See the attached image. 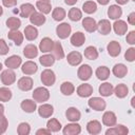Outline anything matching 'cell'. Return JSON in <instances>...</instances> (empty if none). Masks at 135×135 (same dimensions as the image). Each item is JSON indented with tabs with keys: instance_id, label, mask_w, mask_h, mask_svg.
<instances>
[{
	"instance_id": "cell-6",
	"label": "cell",
	"mask_w": 135,
	"mask_h": 135,
	"mask_svg": "<svg viewBox=\"0 0 135 135\" xmlns=\"http://www.w3.org/2000/svg\"><path fill=\"white\" fill-rule=\"evenodd\" d=\"M93 74V71H92V68L89 65V64H82L80 65V68L78 69V72H77V75H78V78L80 80H89L91 78Z\"/></svg>"
},
{
	"instance_id": "cell-58",
	"label": "cell",
	"mask_w": 135,
	"mask_h": 135,
	"mask_svg": "<svg viewBox=\"0 0 135 135\" xmlns=\"http://www.w3.org/2000/svg\"><path fill=\"white\" fill-rule=\"evenodd\" d=\"M134 100H135V97H133V98L131 99V104H132L133 108H134Z\"/></svg>"
},
{
	"instance_id": "cell-27",
	"label": "cell",
	"mask_w": 135,
	"mask_h": 135,
	"mask_svg": "<svg viewBox=\"0 0 135 135\" xmlns=\"http://www.w3.org/2000/svg\"><path fill=\"white\" fill-rule=\"evenodd\" d=\"M51 52H52V55L54 56V58L57 59V60H60V59H62V58L64 57V52H63L62 45H61V43L58 42V41L54 42Z\"/></svg>"
},
{
	"instance_id": "cell-43",
	"label": "cell",
	"mask_w": 135,
	"mask_h": 135,
	"mask_svg": "<svg viewBox=\"0 0 135 135\" xmlns=\"http://www.w3.org/2000/svg\"><path fill=\"white\" fill-rule=\"evenodd\" d=\"M69 18L72 20V21H79L81 18H82V13L79 8L77 7H72L70 11H69Z\"/></svg>"
},
{
	"instance_id": "cell-4",
	"label": "cell",
	"mask_w": 135,
	"mask_h": 135,
	"mask_svg": "<svg viewBox=\"0 0 135 135\" xmlns=\"http://www.w3.org/2000/svg\"><path fill=\"white\" fill-rule=\"evenodd\" d=\"M1 81L4 85H11L16 81V74L12 69L4 70L1 73Z\"/></svg>"
},
{
	"instance_id": "cell-60",
	"label": "cell",
	"mask_w": 135,
	"mask_h": 135,
	"mask_svg": "<svg viewBox=\"0 0 135 135\" xmlns=\"http://www.w3.org/2000/svg\"><path fill=\"white\" fill-rule=\"evenodd\" d=\"M4 132H5V131H4V130H3V129H2L1 127H0V135H1V134H3Z\"/></svg>"
},
{
	"instance_id": "cell-20",
	"label": "cell",
	"mask_w": 135,
	"mask_h": 135,
	"mask_svg": "<svg viewBox=\"0 0 135 135\" xmlns=\"http://www.w3.org/2000/svg\"><path fill=\"white\" fill-rule=\"evenodd\" d=\"M113 30H114V32H115L117 35H119V36L126 34L127 31H128L127 22L123 21V20H119V19H117V20L114 22V24H113Z\"/></svg>"
},
{
	"instance_id": "cell-29",
	"label": "cell",
	"mask_w": 135,
	"mask_h": 135,
	"mask_svg": "<svg viewBox=\"0 0 135 135\" xmlns=\"http://www.w3.org/2000/svg\"><path fill=\"white\" fill-rule=\"evenodd\" d=\"M112 72L117 78H123L128 73V68L123 63H117L113 66Z\"/></svg>"
},
{
	"instance_id": "cell-39",
	"label": "cell",
	"mask_w": 135,
	"mask_h": 135,
	"mask_svg": "<svg viewBox=\"0 0 135 135\" xmlns=\"http://www.w3.org/2000/svg\"><path fill=\"white\" fill-rule=\"evenodd\" d=\"M46 129H49L51 132H59L61 130V123L56 118H51L46 122Z\"/></svg>"
},
{
	"instance_id": "cell-23",
	"label": "cell",
	"mask_w": 135,
	"mask_h": 135,
	"mask_svg": "<svg viewBox=\"0 0 135 135\" xmlns=\"http://www.w3.org/2000/svg\"><path fill=\"white\" fill-rule=\"evenodd\" d=\"M84 41H85V36L81 32H76L71 36V43L76 47L81 46L84 43Z\"/></svg>"
},
{
	"instance_id": "cell-40",
	"label": "cell",
	"mask_w": 135,
	"mask_h": 135,
	"mask_svg": "<svg viewBox=\"0 0 135 135\" xmlns=\"http://www.w3.org/2000/svg\"><path fill=\"white\" fill-rule=\"evenodd\" d=\"M65 15H66V13H65L64 8L59 7V6L58 7H55L53 9V12H52V17L56 21H62L65 18Z\"/></svg>"
},
{
	"instance_id": "cell-46",
	"label": "cell",
	"mask_w": 135,
	"mask_h": 135,
	"mask_svg": "<svg viewBox=\"0 0 135 135\" xmlns=\"http://www.w3.org/2000/svg\"><path fill=\"white\" fill-rule=\"evenodd\" d=\"M17 133L19 135H28L31 133V126L27 122L19 123V126L17 128Z\"/></svg>"
},
{
	"instance_id": "cell-37",
	"label": "cell",
	"mask_w": 135,
	"mask_h": 135,
	"mask_svg": "<svg viewBox=\"0 0 135 135\" xmlns=\"http://www.w3.org/2000/svg\"><path fill=\"white\" fill-rule=\"evenodd\" d=\"M114 93L116 95V97L118 98H124L128 94H129V89L126 84L123 83H120V84H117L116 88L114 89Z\"/></svg>"
},
{
	"instance_id": "cell-32",
	"label": "cell",
	"mask_w": 135,
	"mask_h": 135,
	"mask_svg": "<svg viewBox=\"0 0 135 135\" xmlns=\"http://www.w3.org/2000/svg\"><path fill=\"white\" fill-rule=\"evenodd\" d=\"M21 109L26 112V113H33L34 111H36V101L35 100H32V99H24L21 104H20Z\"/></svg>"
},
{
	"instance_id": "cell-24",
	"label": "cell",
	"mask_w": 135,
	"mask_h": 135,
	"mask_svg": "<svg viewBox=\"0 0 135 135\" xmlns=\"http://www.w3.org/2000/svg\"><path fill=\"white\" fill-rule=\"evenodd\" d=\"M66 60H68V62H69L71 65L76 66V65H78V64L82 61V55H81L79 52H76V51H75V52H71V53L68 54Z\"/></svg>"
},
{
	"instance_id": "cell-14",
	"label": "cell",
	"mask_w": 135,
	"mask_h": 135,
	"mask_svg": "<svg viewBox=\"0 0 135 135\" xmlns=\"http://www.w3.org/2000/svg\"><path fill=\"white\" fill-rule=\"evenodd\" d=\"M45 16H44V14H42V13H40V12H34L31 16H30V21H31V23L33 24V25H37V26H40V25H42V24H44V22H45Z\"/></svg>"
},
{
	"instance_id": "cell-45",
	"label": "cell",
	"mask_w": 135,
	"mask_h": 135,
	"mask_svg": "<svg viewBox=\"0 0 135 135\" xmlns=\"http://www.w3.org/2000/svg\"><path fill=\"white\" fill-rule=\"evenodd\" d=\"M11 98H12V91L6 86L0 88V101L6 102L9 101Z\"/></svg>"
},
{
	"instance_id": "cell-16",
	"label": "cell",
	"mask_w": 135,
	"mask_h": 135,
	"mask_svg": "<svg viewBox=\"0 0 135 135\" xmlns=\"http://www.w3.org/2000/svg\"><path fill=\"white\" fill-rule=\"evenodd\" d=\"M82 26L86 32L93 33V32H95L97 30V22L92 17H85L82 20Z\"/></svg>"
},
{
	"instance_id": "cell-22",
	"label": "cell",
	"mask_w": 135,
	"mask_h": 135,
	"mask_svg": "<svg viewBox=\"0 0 135 135\" xmlns=\"http://www.w3.org/2000/svg\"><path fill=\"white\" fill-rule=\"evenodd\" d=\"M101 123L98 120H91L86 123V131L92 135L99 134L101 132Z\"/></svg>"
},
{
	"instance_id": "cell-17",
	"label": "cell",
	"mask_w": 135,
	"mask_h": 135,
	"mask_svg": "<svg viewBox=\"0 0 135 135\" xmlns=\"http://www.w3.org/2000/svg\"><path fill=\"white\" fill-rule=\"evenodd\" d=\"M97 30L101 35H108L111 33L112 24L108 19H102L97 23Z\"/></svg>"
},
{
	"instance_id": "cell-49",
	"label": "cell",
	"mask_w": 135,
	"mask_h": 135,
	"mask_svg": "<svg viewBox=\"0 0 135 135\" xmlns=\"http://www.w3.org/2000/svg\"><path fill=\"white\" fill-rule=\"evenodd\" d=\"M127 42L129 44H135V31H131L127 35Z\"/></svg>"
},
{
	"instance_id": "cell-12",
	"label": "cell",
	"mask_w": 135,
	"mask_h": 135,
	"mask_svg": "<svg viewBox=\"0 0 135 135\" xmlns=\"http://www.w3.org/2000/svg\"><path fill=\"white\" fill-rule=\"evenodd\" d=\"M53 113H54V108L52 104L43 103L38 108V114L42 118H49L53 115Z\"/></svg>"
},
{
	"instance_id": "cell-47",
	"label": "cell",
	"mask_w": 135,
	"mask_h": 135,
	"mask_svg": "<svg viewBox=\"0 0 135 135\" xmlns=\"http://www.w3.org/2000/svg\"><path fill=\"white\" fill-rule=\"evenodd\" d=\"M124 58H126V60H128L130 62H133L135 60V49L134 47L128 49L127 52L124 53Z\"/></svg>"
},
{
	"instance_id": "cell-63",
	"label": "cell",
	"mask_w": 135,
	"mask_h": 135,
	"mask_svg": "<svg viewBox=\"0 0 135 135\" xmlns=\"http://www.w3.org/2000/svg\"><path fill=\"white\" fill-rule=\"evenodd\" d=\"M132 1H135V0H132Z\"/></svg>"
},
{
	"instance_id": "cell-15",
	"label": "cell",
	"mask_w": 135,
	"mask_h": 135,
	"mask_svg": "<svg viewBox=\"0 0 135 135\" xmlns=\"http://www.w3.org/2000/svg\"><path fill=\"white\" fill-rule=\"evenodd\" d=\"M121 15H122V9L117 4H112L108 8V16L110 17V19L117 20V19H119L121 17Z\"/></svg>"
},
{
	"instance_id": "cell-36",
	"label": "cell",
	"mask_w": 135,
	"mask_h": 135,
	"mask_svg": "<svg viewBox=\"0 0 135 135\" xmlns=\"http://www.w3.org/2000/svg\"><path fill=\"white\" fill-rule=\"evenodd\" d=\"M36 7L42 14H49V13H51V9H52V5H51L50 1H41V0H38L36 2Z\"/></svg>"
},
{
	"instance_id": "cell-33",
	"label": "cell",
	"mask_w": 135,
	"mask_h": 135,
	"mask_svg": "<svg viewBox=\"0 0 135 135\" xmlns=\"http://www.w3.org/2000/svg\"><path fill=\"white\" fill-rule=\"evenodd\" d=\"M34 12H35V7L31 3H23L20 6V16L23 18L30 17Z\"/></svg>"
},
{
	"instance_id": "cell-8",
	"label": "cell",
	"mask_w": 135,
	"mask_h": 135,
	"mask_svg": "<svg viewBox=\"0 0 135 135\" xmlns=\"http://www.w3.org/2000/svg\"><path fill=\"white\" fill-rule=\"evenodd\" d=\"M21 62H22V59H21V57H20V56L12 55V56H9L8 58H6V59H5L4 64H5V66H6V68L12 69V70H15V69H17V68H19V66H20Z\"/></svg>"
},
{
	"instance_id": "cell-56",
	"label": "cell",
	"mask_w": 135,
	"mask_h": 135,
	"mask_svg": "<svg viewBox=\"0 0 135 135\" xmlns=\"http://www.w3.org/2000/svg\"><path fill=\"white\" fill-rule=\"evenodd\" d=\"M97 2L99 4H101V5H105V4H108L110 2V0H97Z\"/></svg>"
},
{
	"instance_id": "cell-31",
	"label": "cell",
	"mask_w": 135,
	"mask_h": 135,
	"mask_svg": "<svg viewBox=\"0 0 135 135\" xmlns=\"http://www.w3.org/2000/svg\"><path fill=\"white\" fill-rule=\"evenodd\" d=\"M23 35L25 36V38L27 40L33 41L38 37V30L34 25H27L24 28V34Z\"/></svg>"
},
{
	"instance_id": "cell-26",
	"label": "cell",
	"mask_w": 135,
	"mask_h": 135,
	"mask_svg": "<svg viewBox=\"0 0 135 135\" xmlns=\"http://www.w3.org/2000/svg\"><path fill=\"white\" fill-rule=\"evenodd\" d=\"M53 44H54V41L49 38V37H44L41 39L40 43H39V50L42 52V53H49L52 51V47H53Z\"/></svg>"
},
{
	"instance_id": "cell-41",
	"label": "cell",
	"mask_w": 135,
	"mask_h": 135,
	"mask_svg": "<svg viewBox=\"0 0 135 135\" xmlns=\"http://www.w3.org/2000/svg\"><path fill=\"white\" fill-rule=\"evenodd\" d=\"M6 26H7L11 31L18 30V28L21 26V21H20V19L17 18V17H9V18L6 20Z\"/></svg>"
},
{
	"instance_id": "cell-52",
	"label": "cell",
	"mask_w": 135,
	"mask_h": 135,
	"mask_svg": "<svg viewBox=\"0 0 135 135\" xmlns=\"http://www.w3.org/2000/svg\"><path fill=\"white\" fill-rule=\"evenodd\" d=\"M128 22L131 25H135V13H131L128 16Z\"/></svg>"
},
{
	"instance_id": "cell-55",
	"label": "cell",
	"mask_w": 135,
	"mask_h": 135,
	"mask_svg": "<svg viewBox=\"0 0 135 135\" xmlns=\"http://www.w3.org/2000/svg\"><path fill=\"white\" fill-rule=\"evenodd\" d=\"M115 1H116L118 4H120V5H123V4H127V3H128L130 0H115Z\"/></svg>"
},
{
	"instance_id": "cell-21",
	"label": "cell",
	"mask_w": 135,
	"mask_h": 135,
	"mask_svg": "<svg viewBox=\"0 0 135 135\" xmlns=\"http://www.w3.org/2000/svg\"><path fill=\"white\" fill-rule=\"evenodd\" d=\"M107 50H108V53H109L110 56H112V57H117V56L120 54L121 45L119 44V42L113 40V41H111V42L108 44Z\"/></svg>"
},
{
	"instance_id": "cell-50",
	"label": "cell",
	"mask_w": 135,
	"mask_h": 135,
	"mask_svg": "<svg viewBox=\"0 0 135 135\" xmlns=\"http://www.w3.org/2000/svg\"><path fill=\"white\" fill-rule=\"evenodd\" d=\"M7 126H8V121H7L6 117H5L4 115L0 116V127H1V128H2L4 131H6V129H7Z\"/></svg>"
},
{
	"instance_id": "cell-51",
	"label": "cell",
	"mask_w": 135,
	"mask_h": 135,
	"mask_svg": "<svg viewBox=\"0 0 135 135\" xmlns=\"http://www.w3.org/2000/svg\"><path fill=\"white\" fill-rule=\"evenodd\" d=\"M2 4L5 7H13L17 4V0H2Z\"/></svg>"
},
{
	"instance_id": "cell-62",
	"label": "cell",
	"mask_w": 135,
	"mask_h": 135,
	"mask_svg": "<svg viewBox=\"0 0 135 135\" xmlns=\"http://www.w3.org/2000/svg\"><path fill=\"white\" fill-rule=\"evenodd\" d=\"M41 1H50V0H41Z\"/></svg>"
},
{
	"instance_id": "cell-9",
	"label": "cell",
	"mask_w": 135,
	"mask_h": 135,
	"mask_svg": "<svg viewBox=\"0 0 135 135\" xmlns=\"http://www.w3.org/2000/svg\"><path fill=\"white\" fill-rule=\"evenodd\" d=\"M18 88L21 90V91H24V92H27L30 90H32L33 88V84H34V81L31 77H27V76H24V77H21L19 80H18Z\"/></svg>"
},
{
	"instance_id": "cell-61",
	"label": "cell",
	"mask_w": 135,
	"mask_h": 135,
	"mask_svg": "<svg viewBox=\"0 0 135 135\" xmlns=\"http://www.w3.org/2000/svg\"><path fill=\"white\" fill-rule=\"evenodd\" d=\"M1 70H2V63L0 62V71H1Z\"/></svg>"
},
{
	"instance_id": "cell-11",
	"label": "cell",
	"mask_w": 135,
	"mask_h": 135,
	"mask_svg": "<svg viewBox=\"0 0 135 135\" xmlns=\"http://www.w3.org/2000/svg\"><path fill=\"white\" fill-rule=\"evenodd\" d=\"M80 132H81V127L76 122L68 123L62 130V133L64 135H77Z\"/></svg>"
},
{
	"instance_id": "cell-18",
	"label": "cell",
	"mask_w": 135,
	"mask_h": 135,
	"mask_svg": "<svg viewBox=\"0 0 135 135\" xmlns=\"http://www.w3.org/2000/svg\"><path fill=\"white\" fill-rule=\"evenodd\" d=\"M37 70H38L37 64L34 61H31V60L30 61H25L21 66V71L25 75H33V74H35L37 72Z\"/></svg>"
},
{
	"instance_id": "cell-5",
	"label": "cell",
	"mask_w": 135,
	"mask_h": 135,
	"mask_svg": "<svg viewBox=\"0 0 135 135\" xmlns=\"http://www.w3.org/2000/svg\"><path fill=\"white\" fill-rule=\"evenodd\" d=\"M88 104L91 109H93L95 111H103L107 107L105 101L101 97H93V98L89 99Z\"/></svg>"
},
{
	"instance_id": "cell-10",
	"label": "cell",
	"mask_w": 135,
	"mask_h": 135,
	"mask_svg": "<svg viewBox=\"0 0 135 135\" xmlns=\"http://www.w3.org/2000/svg\"><path fill=\"white\" fill-rule=\"evenodd\" d=\"M117 122V117L114 112L112 111H107L102 115V123L107 127H113Z\"/></svg>"
},
{
	"instance_id": "cell-53",
	"label": "cell",
	"mask_w": 135,
	"mask_h": 135,
	"mask_svg": "<svg viewBox=\"0 0 135 135\" xmlns=\"http://www.w3.org/2000/svg\"><path fill=\"white\" fill-rule=\"evenodd\" d=\"M52 132L49 130V129H39L37 132H36V134L37 135H40V134H51Z\"/></svg>"
},
{
	"instance_id": "cell-7",
	"label": "cell",
	"mask_w": 135,
	"mask_h": 135,
	"mask_svg": "<svg viewBox=\"0 0 135 135\" xmlns=\"http://www.w3.org/2000/svg\"><path fill=\"white\" fill-rule=\"evenodd\" d=\"M129 133V129L127 127H124L123 124H117V126H113L110 127L107 131L105 134L107 135H126Z\"/></svg>"
},
{
	"instance_id": "cell-48",
	"label": "cell",
	"mask_w": 135,
	"mask_h": 135,
	"mask_svg": "<svg viewBox=\"0 0 135 135\" xmlns=\"http://www.w3.org/2000/svg\"><path fill=\"white\" fill-rule=\"evenodd\" d=\"M8 45L6 44L4 39H0V55H6L8 53Z\"/></svg>"
},
{
	"instance_id": "cell-1",
	"label": "cell",
	"mask_w": 135,
	"mask_h": 135,
	"mask_svg": "<svg viewBox=\"0 0 135 135\" xmlns=\"http://www.w3.org/2000/svg\"><path fill=\"white\" fill-rule=\"evenodd\" d=\"M49 98H50V92L46 88L39 86V88H36L33 92V99L36 102L43 103V102L47 101Z\"/></svg>"
},
{
	"instance_id": "cell-13",
	"label": "cell",
	"mask_w": 135,
	"mask_h": 135,
	"mask_svg": "<svg viewBox=\"0 0 135 135\" xmlns=\"http://www.w3.org/2000/svg\"><path fill=\"white\" fill-rule=\"evenodd\" d=\"M76 92H77L78 96L85 98V97H89L93 94V86L89 83H82L77 88Z\"/></svg>"
},
{
	"instance_id": "cell-54",
	"label": "cell",
	"mask_w": 135,
	"mask_h": 135,
	"mask_svg": "<svg viewBox=\"0 0 135 135\" xmlns=\"http://www.w3.org/2000/svg\"><path fill=\"white\" fill-rule=\"evenodd\" d=\"M77 1L78 0H64L65 4H68V5H74V4H76Z\"/></svg>"
},
{
	"instance_id": "cell-57",
	"label": "cell",
	"mask_w": 135,
	"mask_h": 135,
	"mask_svg": "<svg viewBox=\"0 0 135 135\" xmlns=\"http://www.w3.org/2000/svg\"><path fill=\"white\" fill-rule=\"evenodd\" d=\"M2 115H4V107H3V104L0 103V116H2Z\"/></svg>"
},
{
	"instance_id": "cell-25",
	"label": "cell",
	"mask_w": 135,
	"mask_h": 135,
	"mask_svg": "<svg viewBox=\"0 0 135 135\" xmlns=\"http://www.w3.org/2000/svg\"><path fill=\"white\" fill-rule=\"evenodd\" d=\"M7 37H8V39L13 40L16 45H21L23 42V34L18 30L9 31L7 34Z\"/></svg>"
},
{
	"instance_id": "cell-44",
	"label": "cell",
	"mask_w": 135,
	"mask_h": 135,
	"mask_svg": "<svg viewBox=\"0 0 135 135\" xmlns=\"http://www.w3.org/2000/svg\"><path fill=\"white\" fill-rule=\"evenodd\" d=\"M82 9L86 14H93L97 9V4L94 1H85L82 5Z\"/></svg>"
},
{
	"instance_id": "cell-3",
	"label": "cell",
	"mask_w": 135,
	"mask_h": 135,
	"mask_svg": "<svg viewBox=\"0 0 135 135\" xmlns=\"http://www.w3.org/2000/svg\"><path fill=\"white\" fill-rule=\"evenodd\" d=\"M72 27L68 22H62L56 27V34L60 39H65L71 35Z\"/></svg>"
},
{
	"instance_id": "cell-19",
	"label": "cell",
	"mask_w": 135,
	"mask_h": 135,
	"mask_svg": "<svg viewBox=\"0 0 135 135\" xmlns=\"http://www.w3.org/2000/svg\"><path fill=\"white\" fill-rule=\"evenodd\" d=\"M65 116L72 122H77L81 118V114H80L79 110L76 109V108H74V107H71V108H69L65 111Z\"/></svg>"
},
{
	"instance_id": "cell-2",
	"label": "cell",
	"mask_w": 135,
	"mask_h": 135,
	"mask_svg": "<svg viewBox=\"0 0 135 135\" xmlns=\"http://www.w3.org/2000/svg\"><path fill=\"white\" fill-rule=\"evenodd\" d=\"M40 79H41V82L44 85L52 86L56 81V76H55V73L52 70L45 69V70L42 71V73L40 75Z\"/></svg>"
},
{
	"instance_id": "cell-38",
	"label": "cell",
	"mask_w": 135,
	"mask_h": 135,
	"mask_svg": "<svg viewBox=\"0 0 135 135\" xmlns=\"http://www.w3.org/2000/svg\"><path fill=\"white\" fill-rule=\"evenodd\" d=\"M84 57L90 59V60H95L98 58V51L95 46L90 45L88 47H85L84 50Z\"/></svg>"
},
{
	"instance_id": "cell-35",
	"label": "cell",
	"mask_w": 135,
	"mask_h": 135,
	"mask_svg": "<svg viewBox=\"0 0 135 135\" xmlns=\"http://www.w3.org/2000/svg\"><path fill=\"white\" fill-rule=\"evenodd\" d=\"M60 91H61V93H62L63 95L70 96V95H72V94L74 93L75 86H74V84H73L72 82H70V81H64V82H62L61 85H60Z\"/></svg>"
},
{
	"instance_id": "cell-42",
	"label": "cell",
	"mask_w": 135,
	"mask_h": 135,
	"mask_svg": "<svg viewBox=\"0 0 135 135\" xmlns=\"http://www.w3.org/2000/svg\"><path fill=\"white\" fill-rule=\"evenodd\" d=\"M55 58L53 55L51 54H45V55H42L40 58H39V62L43 65V66H51L55 63Z\"/></svg>"
},
{
	"instance_id": "cell-30",
	"label": "cell",
	"mask_w": 135,
	"mask_h": 135,
	"mask_svg": "<svg viewBox=\"0 0 135 135\" xmlns=\"http://www.w3.org/2000/svg\"><path fill=\"white\" fill-rule=\"evenodd\" d=\"M114 93V88L110 82H103L99 85V94L103 97H109Z\"/></svg>"
},
{
	"instance_id": "cell-34",
	"label": "cell",
	"mask_w": 135,
	"mask_h": 135,
	"mask_svg": "<svg viewBox=\"0 0 135 135\" xmlns=\"http://www.w3.org/2000/svg\"><path fill=\"white\" fill-rule=\"evenodd\" d=\"M110 73L111 72H110L109 68H107L104 65L98 66L97 70H96V72H95V74H96V76H97V78L99 80H107L110 77Z\"/></svg>"
},
{
	"instance_id": "cell-59",
	"label": "cell",
	"mask_w": 135,
	"mask_h": 135,
	"mask_svg": "<svg viewBox=\"0 0 135 135\" xmlns=\"http://www.w3.org/2000/svg\"><path fill=\"white\" fill-rule=\"evenodd\" d=\"M2 14H3V8H2V6L0 5V16H2Z\"/></svg>"
},
{
	"instance_id": "cell-28",
	"label": "cell",
	"mask_w": 135,
	"mask_h": 135,
	"mask_svg": "<svg viewBox=\"0 0 135 135\" xmlns=\"http://www.w3.org/2000/svg\"><path fill=\"white\" fill-rule=\"evenodd\" d=\"M23 55L28 59H33L38 55V47L35 44H27L23 49Z\"/></svg>"
}]
</instances>
